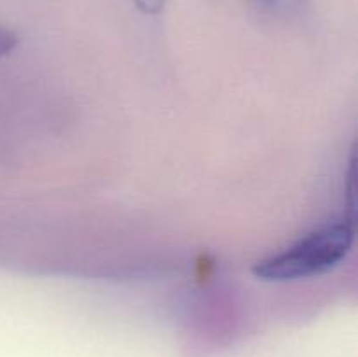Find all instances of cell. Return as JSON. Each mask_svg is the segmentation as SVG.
I'll list each match as a JSON object with an SVG mask.
<instances>
[{
    "instance_id": "obj_1",
    "label": "cell",
    "mask_w": 358,
    "mask_h": 357,
    "mask_svg": "<svg viewBox=\"0 0 358 357\" xmlns=\"http://www.w3.org/2000/svg\"><path fill=\"white\" fill-rule=\"evenodd\" d=\"M355 241V219L343 217L301 240L259 259L252 272L264 282H292L331 272L345 261Z\"/></svg>"
},
{
    "instance_id": "obj_2",
    "label": "cell",
    "mask_w": 358,
    "mask_h": 357,
    "mask_svg": "<svg viewBox=\"0 0 358 357\" xmlns=\"http://www.w3.org/2000/svg\"><path fill=\"white\" fill-rule=\"evenodd\" d=\"M17 44V37L14 31L7 30V28L0 27V56H6L7 52L13 51Z\"/></svg>"
},
{
    "instance_id": "obj_3",
    "label": "cell",
    "mask_w": 358,
    "mask_h": 357,
    "mask_svg": "<svg viewBox=\"0 0 358 357\" xmlns=\"http://www.w3.org/2000/svg\"><path fill=\"white\" fill-rule=\"evenodd\" d=\"M135 6L145 14H157L163 10L164 0H135Z\"/></svg>"
},
{
    "instance_id": "obj_4",
    "label": "cell",
    "mask_w": 358,
    "mask_h": 357,
    "mask_svg": "<svg viewBox=\"0 0 358 357\" xmlns=\"http://www.w3.org/2000/svg\"><path fill=\"white\" fill-rule=\"evenodd\" d=\"M262 2H268L269 4V2H275V0H262Z\"/></svg>"
}]
</instances>
